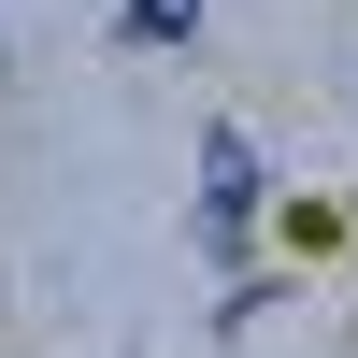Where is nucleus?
<instances>
[{
    "mask_svg": "<svg viewBox=\"0 0 358 358\" xmlns=\"http://www.w3.org/2000/svg\"><path fill=\"white\" fill-rule=\"evenodd\" d=\"M244 215H258V158H244V129H215V143H201V229L244 244Z\"/></svg>",
    "mask_w": 358,
    "mask_h": 358,
    "instance_id": "nucleus-1",
    "label": "nucleus"
},
{
    "mask_svg": "<svg viewBox=\"0 0 358 358\" xmlns=\"http://www.w3.org/2000/svg\"><path fill=\"white\" fill-rule=\"evenodd\" d=\"M129 29H143V43H172V29H201V0H129Z\"/></svg>",
    "mask_w": 358,
    "mask_h": 358,
    "instance_id": "nucleus-2",
    "label": "nucleus"
}]
</instances>
